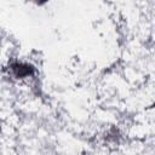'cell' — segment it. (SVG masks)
I'll return each mask as SVG.
<instances>
[{
    "label": "cell",
    "mask_w": 155,
    "mask_h": 155,
    "mask_svg": "<svg viewBox=\"0 0 155 155\" xmlns=\"http://www.w3.org/2000/svg\"><path fill=\"white\" fill-rule=\"evenodd\" d=\"M13 69H15L17 76H27L31 71V68L29 65H24V64H17L13 67Z\"/></svg>",
    "instance_id": "1"
}]
</instances>
